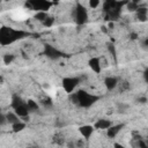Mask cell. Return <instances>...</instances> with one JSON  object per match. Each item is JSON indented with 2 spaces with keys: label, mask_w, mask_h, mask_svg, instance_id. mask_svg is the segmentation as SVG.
<instances>
[{
  "label": "cell",
  "mask_w": 148,
  "mask_h": 148,
  "mask_svg": "<svg viewBox=\"0 0 148 148\" xmlns=\"http://www.w3.org/2000/svg\"><path fill=\"white\" fill-rule=\"evenodd\" d=\"M7 123V119H6V114H2L0 113V126L1 125H5Z\"/></svg>",
  "instance_id": "cell-27"
},
{
  "label": "cell",
  "mask_w": 148,
  "mask_h": 148,
  "mask_svg": "<svg viewBox=\"0 0 148 148\" xmlns=\"http://www.w3.org/2000/svg\"><path fill=\"white\" fill-rule=\"evenodd\" d=\"M79 82H80L79 77H65L62 80V88L67 94H72V91L76 88Z\"/></svg>",
  "instance_id": "cell-6"
},
{
  "label": "cell",
  "mask_w": 148,
  "mask_h": 148,
  "mask_svg": "<svg viewBox=\"0 0 148 148\" xmlns=\"http://www.w3.org/2000/svg\"><path fill=\"white\" fill-rule=\"evenodd\" d=\"M146 101H147V98H146V97H142V98H140V99H139V102H140V103H146Z\"/></svg>",
  "instance_id": "cell-31"
},
{
  "label": "cell",
  "mask_w": 148,
  "mask_h": 148,
  "mask_svg": "<svg viewBox=\"0 0 148 148\" xmlns=\"http://www.w3.org/2000/svg\"><path fill=\"white\" fill-rule=\"evenodd\" d=\"M99 1H97V0H91V1H89V5H90V7L91 8H96L97 6H99Z\"/></svg>",
  "instance_id": "cell-26"
},
{
  "label": "cell",
  "mask_w": 148,
  "mask_h": 148,
  "mask_svg": "<svg viewBox=\"0 0 148 148\" xmlns=\"http://www.w3.org/2000/svg\"><path fill=\"white\" fill-rule=\"evenodd\" d=\"M46 17H47V14L44 13V12H37V14L35 15V18L40 21V22H44L46 20Z\"/></svg>",
  "instance_id": "cell-19"
},
{
  "label": "cell",
  "mask_w": 148,
  "mask_h": 148,
  "mask_svg": "<svg viewBox=\"0 0 148 148\" xmlns=\"http://www.w3.org/2000/svg\"><path fill=\"white\" fill-rule=\"evenodd\" d=\"M53 142H54L56 145L62 146V145L65 143V138L62 136V134L57 133V134H54V135H53Z\"/></svg>",
  "instance_id": "cell-16"
},
{
  "label": "cell",
  "mask_w": 148,
  "mask_h": 148,
  "mask_svg": "<svg viewBox=\"0 0 148 148\" xmlns=\"http://www.w3.org/2000/svg\"><path fill=\"white\" fill-rule=\"evenodd\" d=\"M143 76H145V81H148V69L143 72Z\"/></svg>",
  "instance_id": "cell-29"
},
{
  "label": "cell",
  "mask_w": 148,
  "mask_h": 148,
  "mask_svg": "<svg viewBox=\"0 0 148 148\" xmlns=\"http://www.w3.org/2000/svg\"><path fill=\"white\" fill-rule=\"evenodd\" d=\"M40 102H42V104L47 105V106L52 105V101H51V98H50V97H43V98L40 99Z\"/></svg>",
  "instance_id": "cell-23"
},
{
  "label": "cell",
  "mask_w": 148,
  "mask_h": 148,
  "mask_svg": "<svg viewBox=\"0 0 148 148\" xmlns=\"http://www.w3.org/2000/svg\"><path fill=\"white\" fill-rule=\"evenodd\" d=\"M28 34L22 30H16L12 27H2L0 28V44L6 46L9 44H13L14 42L23 38Z\"/></svg>",
  "instance_id": "cell-1"
},
{
  "label": "cell",
  "mask_w": 148,
  "mask_h": 148,
  "mask_svg": "<svg viewBox=\"0 0 148 148\" xmlns=\"http://www.w3.org/2000/svg\"><path fill=\"white\" fill-rule=\"evenodd\" d=\"M136 140H138V147H139V148H148L147 143H146L142 139H140V138H139V139H136Z\"/></svg>",
  "instance_id": "cell-25"
},
{
  "label": "cell",
  "mask_w": 148,
  "mask_h": 148,
  "mask_svg": "<svg viewBox=\"0 0 148 148\" xmlns=\"http://www.w3.org/2000/svg\"><path fill=\"white\" fill-rule=\"evenodd\" d=\"M89 67H90L95 73H99V72H101V67H102L101 60H99L98 58H96V57L91 58V59L89 60Z\"/></svg>",
  "instance_id": "cell-11"
},
{
  "label": "cell",
  "mask_w": 148,
  "mask_h": 148,
  "mask_svg": "<svg viewBox=\"0 0 148 148\" xmlns=\"http://www.w3.org/2000/svg\"><path fill=\"white\" fill-rule=\"evenodd\" d=\"M6 119H7V123H10L12 125L15 124V123L21 121V120L18 119V116H17L15 112H8V113L6 114Z\"/></svg>",
  "instance_id": "cell-14"
},
{
  "label": "cell",
  "mask_w": 148,
  "mask_h": 148,
  "mask_svg": "<svg viewBox=\"0 0 148 148\" xmlns=\"http://www.w3.org/2000/svg\"><path fill=\"white\" fill-rule=\"evenodd\" d=\"M14 111L15 113L18 116V117H22V118H25L29 113V109H28V105H27V102H23L21 103L20 105H17L16 108H14Z\"/></svg>",
  "instance_id": "cell-8"
},
{
  "label": "cell",
  "mask_w": 148,
  "mask_h": 148,
  "mask_svg": "<svg viewBox=\"0 0 148 148\" xmlns=\"http://www.w3.org/2000/svg\"><path fill=\"white\" fill-rule=\"evenodd\" d=\"M113 147H114V148H125L123 145H120V143H118V142H116V143L113 145Z\"/></svg>",
  "instance_id": "cell-30"
},
{
  "label": "cell",
  "mask_w": 148,
  "mask_h": 148,
  "mask_svg": "<svg viewBox=\"0 0 148 148\" xmlns=\"http://www.w3.org/2000/svg\"><path fill=\"white\" fill-rule=\"evenodd\" d=\"M104 84H105V87H106L108 90H113V89L117 87L118 81H117V79L113 77V76H108V77L104 80Z\"/></svg>",
  "instance_id": "cell-12"
},
{
  "label": "cell",
  "mask_w": 148,
  "mask_h": 148,
  "mask_svg": "<svg viewBox=\"0 0 148 148\" xmlns=\"http://www.w3.org/2000/svg\"><path fill=\"white\" fill-rule=\"evenodd\" d=\"M127 89H130V83H128L127 81H123V82L120 83L119 90H120V91H125V90H127Z\"/></svg>",
  "instance_id": "cell-22"
},
{
  "label": "cell",
  "mask_w": 148,
  "mask_h": 148,
  "mask_svg": "<svg viewBox=\"0 0 148 148\" xmlns=\"http://www.w3.org/2000/svg\"><path fill=\"white\" fill-rule=\"evenodd\" d=\"M126 5V2H119L114 0H108L103 3V9L106 13V20L114 21L119 17L121 6Z\"/></svg>",
  "instance_id": "cell-2"
},
{
  "label": "cell",
  "mask_w": 148,
  "mask_h": 148,
  "mask_svg": "<svg viewBox=\"0 0 148 148\" xmlns=\"http://www.w3.org/2000/svg\"><path fill=\"white\" fill-rule=\"evenodd\" d=\"M53 22H54V18H53L52 16H47L46 20L43 22V24H44L45 27H51V25L53 24Z\"/></svg>",
  "instance_id": "cell-21"
},
{
  "label": "cell",
  "mask_w": 148,
  "mask_h": 148,
  "mask_svg": "<svg viewBox=\"0 0 148 148\" xmlns=\"http://www.w3.org/2000/svg\"><path fill=\"white\" fill-rule=\"evenodd\" d=\"M13 60H14V54H12V53H6V54L3 56V62H5L6 65H9Z\"/></svg>",
  "instance_id": "cell-20"
},
{
  "label": "cell",
  "mask_w": 148,
  "mask_h": 148,
  "mask_svg": "<svg viewBox=\"0 0 148 148\" xmlns=\"http://www.w3.org/2000/svg\"><path fill=\"white\" fill-rule=\"evenodd\" d=\"M12 126H13V131H14V132H21L22 130H24L25 124H24V123H22V121H18V123L13 124Z\"/></svg>",
  "instance_id": "cell-17"
},
{
  "label": "cell",
  "mask_w": 148,
  "mask_h": 148,
  "mask_svg": "<svg viewBox=\"0 0 148 148\" xmlns=\"http://www.w3.org/2000/svg\"><path fill=\"white\" fill-rule=\"evenodd\" d=\"M136 16H138V18L140 20V21H142V22H145L146 20H147V9L145 8V7H142V8H138L136 9Z\"/></svg>",
  "instance_id": "cell-15"
},
{
  "label": "cell",
  "mask_w": 148,
  "mask_h": 148,
  "mask_svg": "<svg viewBox=\"0 0 148 148\" xmlns=\"http://www.w3.org/2000/svg\"><path fill=\"white\" fill-rule=\"evenodd\" d=\"M71 101H72V103H74V104H77V96H76V92L75 94H71Z\"/></svg>",
  "instance_id": "cell-28"
},
{
  "label": "cell",
  "mask_w": 148,
  "mask_h": 148,
  "mask_svg": "<svg viewBox=\"0 0 148 148\" xmlns=\"http://www.w3.org/2000/svg\"><path fill=\"white\" fill-rule=\"evenodd\" d=\"M27 6H29L31 9H35L37 12H44L46 13L47 9H50V7L52 6L51 1H46V0H32L25 3Z\"/></svg>",
  "instance_id": "cell-5"
},
{
  "label": "cell",
  "mask_w": 148,
  "mask_h": 148,
  "mask_svg": "<svg viewBox=\"0 0 148 148\" xmlns=\"http://www.w3.org/2000/svg\"><path fill=\"white\" fill-rule=\"evenodd\" d=\"M76 96H77V104L80 106H82V108H89V106H91L99 98L98 96L91 95V94H89L86 90H79L76 92Z\"/></svg>",
  "instance_id": "cell-3"
},
{
  "label": "cell",
  "mask_w": 148,
  "mask_h": 148,
  "mask_svg": "<svg viewBox=\"0 0 148 148\" xmlns=\"http://www.w3.org/2000/svg\"><path fill=\"white\" fill-rule=\"evenodd\" d=\"M124 127V125L123 124H117V125H111L108 130H106V134H108V136L109 138H114L119 132H120V130Z\"/></svg>",
  "instance_id": "cell-9"
},
{
  "label": "cell",
  "mask_w": 148,
  "mask_h": 148,
  "mask_svg": "<svg viewBox=\"0 0 148 148\" xmlns=\"http://www.w3.org/2000/svg\"><path fill=\"white\" fill-rule=\"evenodd\" d=\"M111 125H112V123L110 120H108V119H99V120L96 121L95 127L98 128V130H108Z\"/></svg>",
  "instance_id": "cell-13"
},
{
  "label": "cell",
  "mask_w": 148,
  "mask_h": 148,
  "mask_svg": "<svg viewBox=\"0 0 148 148\" xmlns=\"http://www.w3.org/2000/svg\"><path fill=\"white\" fill-rule=\"evenodd\" d=\"M29 148H37V147H29Z\"/></svg>",
  "instance_id": "cell-33"
},
{
  "label": "cell",
  "mask_w": 148,
  "mask_h": 148,
  "mask_svg": "<svg viewBox=\"0 0 148 148\" xmlns=\"http://www.w3.org/2000/svg\"><path fill=\"white\" fill-rule=\"evenodd\" d=\"M136 37H138V35H136V34H134V32H133V34H131V38H132V39H135Z\"/></svg>",
  "instance_id": "cell-32"
},
{
  "label": "cell",
  "mask_w": 148,
  "mask_h": 148,
  "mask_svg": "<svg viewBox=\"0 0 148 148\" xmlns=\"http://www.w3.org/2000/svg\"><path fill=\"white\" fill-rule=\"evenodd\" d=\"M27 105H28L29 111H36V110H38V104H37V102H35V101H32V99H29V101L27 102Z\"/></svg>",
  "instance_id": "cell-18"
},
{
  "label": "cell",
  "mask_w": 148,
  "mask_h": 148,
  "mask_svg": "<svg viewBox=\"0 0 148 148\" xmlns=\"http://www.w3.org/2000/svg\"><path fill=\"white\" fill-rule=\"evenodd\" d=\"M79 132L81 133V135L84 138V139H89L94 132V126H90V125H83L81 127H79Z\"/></svg>",
  "instance_id": "cell-10"
},
{
  "label": "cell",
  "mask_w": 148,
  "mask_h": 148,
  "mask_svg": "<svg viewBox=\"0 0 148 148\" xmlns=\"http://www.w3.org/2000/svg\"><path fill=\"white\" fill-rule=\"evenodd\" d=\"M44 52H45V54H46L49 58H51V59H57V58H59V57L62 56V53H61L59 50H57L54 46L49 45V44L45 45Z\"/></svg>",
  "instance_id": "cell-7"
},
{
  "label": "cell",
  "mask_w": 148,
  "mask_h": 148,
  "mask_svg": "<svg viewBox=\"0 0 148 148\" xmlns=\"http://www.w3.org/2000/svg\"><path fill=\"white\" fill-rule=\"evenodd\" d=\"M108 49H109V52L112 54V57L116 58V49H114V45L113 44H108Z\"/></svg>",
  "instance_id": "cell-24"
},
{
  "label": "cell",
  "mask_w": 148,
  "mask_h": 148,
  "mask_svg": "<svg viewBox=\"0 0 148 148\" xmlns=\"http://www.w3.org/2000/svg\"><path fill=\"white\" fill-rule=\"evenodd\" d=\"M74 18L77 24H84L88 21V13L84 6L81 3H76V7L74 9Z\"/></svg>",
  "instance_id": "cell-4"
}]
</instances>
